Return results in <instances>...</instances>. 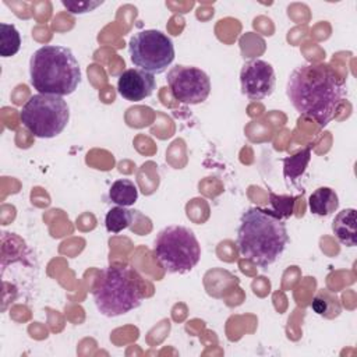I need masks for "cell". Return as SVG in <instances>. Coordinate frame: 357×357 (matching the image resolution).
I'll use <instances>...</instances> for the list:
<instances>
[{
	"mask_svg": "<svg viewBox=\"0 0 357 357\" xmlns=\"http://www.w3.org/2000/svg\"><path fill=\"white\" fill-rule=\"evenodd\" d=\"M286 95L293 107L321 127L329 124L343 100V85L331 66L303 64L287 79Z\"/></svg>",
	"mask_w": 357,
	"mask_h": 357,
	"instance_id": "cell-1",
	"label": "cell"
},
{
	"mask_svg": "<svg viewBox=\"0 0 357 357\" xmlns=\"http://www.w3.org/2000/svg\"><path fill=\"white\" fill-rule=\"evenodd\" d=\"M289 241L284 219L268 208H248L237 229L240 255L251 264L266 268L284 251Z\"/></svg>",
	"mask_w": 357,
	"mask_h": 357,
	"instance_id": "cell-2",
	"label": "cell"
},
{
	"mask_svg": "<svg viewBox=\"0 0 357 357\" xmlns=\"http://www.w3.org/2000/svg\"><path fill=\"white\" fill-rule=\"evenodd\" d=\"M29 79L39 93L66 96L78 88L81 70L70 47L45 45L31 56Z\"/></svg>",
	"mask_w": 357,
	"mask_h": 357,
	"instance_id": "cell-3",
	"label": "cell"
},
{
	"mask_svg": "<svg viewBox=\"0 0 357 357\" xmlns=\"http://www.w3.org/2000/svg\"><path fill=\"white\" fill-rule=\"evenodd\" d=\"M144 296L141 276L128 266L105 268L92 290L95 305L105 317H119L138 308Z\"/></svg>",
	"mask_w": 357,
	"mask_h": 357,
	"instance_id": "cell-4",
	"label": "cell"
},
{
	"mask_svg": "<svg viewBox=\"0 0 357 357\" xmlns=\"http://www.w3.org/2000/svg\"><path fill=\"white\" fill-rule=\"evenodd\" d=\"M153 254L169 273H185L198 264L201 245L192 230L173 225L158 233L153 241Z\"/></svg>",
	"mask_w": 357,
	"mask_h": 357,
	"instance_id": "cell-5",
	"label": "cell"
},
{
	"mask_svg": "<svg viewBox=\"0 0 357 357\" xmlns=\"http://www.w3.org/2000/svg\"><path fill=\"white\" fill-rule=\"evenodd\" d=\"M22 126L38 138L57 137L70 120V107L63 96L32 95L20 113Z\"/></svg>",
	"mask_w": 357,
	"mask_h": 357,
	"instance_id": "cell-6",
	"label": "cell"
},
{
	"mask_svg": "<svg viewBox=\"0 0 357 357\" xmlns=\"http://www.w3.org/2000/svg\"><path fill=\"white\" fill-rule=\"evenodd\" d=\"M132 64L151 74H162L174 60L173 40L158 29L135 32L128 42Z\"/></svg>",
	"mask_w": 357,
	"mask_h": 357,
	"instance_id": "cell-7",
	"label": "cell"
},
{
	"mask_svg": "<svg viewBox=\"0 0 357 357\" xmlns=\"http://www.w3.org/2000/svg\"><path fill=\"white\" fill-rule=\"evenodd\" d=\"M167 85L172 96L184 105H198L206 100L211 92L208 74L192 66H174L167 73Z\"/></svg>",
	"mask_w": 357,
	"mask_h": 357,
	"instance_id": "cell-8",
	"label": "cell"
},
{
	"mask_svg": "<svg viewBox=\"0 0 357 357\" xmlns=\"http://www.w3.org/2000/svg\"><path fill=\"white\" fill-rule=\"evenodd\" d=\"M240 82L243 93L252 99L259 100L269 96L276 84L273 67L261 59H254L243 64L240 71Z\"/></svg>",
	"mask_w": 357,
	"mask_h": 357,
	"instance_id": "cell-9",
	"label": "cell"
},
{
	"mask_svg": "<svg viewBox=\"0 0 357 357\" xmlns=\"http://www.w3.org/2000/svg\"><path fill=\"white\" fill-rule=\"evenodd\" d=\"M156 88L153 74L139 68L124 70L117 79V92L126 100L141 102L149 98Z\"/></svg>",
	"mask_w": 357,
	"mask_h": 357,
	"instance_id": "cell-10",
	"label": "cell"
},
{
	"mask_svg": "<svg viewBox=\"0 0 357 357\" xmlns=\"http://www.w3.org/2000/svg\"><path fill=\"white\" fill-rule=\"evenodd\" d=\"M332 230L336 238L347 247H356L357 244V223H356V209L346 208L337 212L332 222Z\"/></svg>",
	"mask_w": 357,
	"mask_h": 357,
	"instance_id": "cell-11",
	"label": "cell"
},
{
	"mask_svg": "<svg viewBox=\"0 0 357 357\" xmlns=\"http://www.w3.org/2000/svg\"><path fill=\"white\" fill-rule=\"evenodd\" d=\"M339 206V198L335 190L329 187H319L308 198V208L317 216H328Z\"/></svg>",
	"mask_w": 357,
	"mask_h": 357,
	"instance_id": "cell-12",
	"label": "cell"
},
{
	"mask_svg": "<svg viewBox=\"0 0 357 357\" xmlns=\"http://www.w3.org/2000/svg\"><path fill=\"white\" fill-rule=\"evenodd\" d=\"M109 198L119 206H130L138 199V188L134 181L128 178H119L112 184Z\"/></svg>",
	"mask_w": 357,
	"mask_h": 357,
	"instance_id": "cell-13",
	"label": "cell"
},
{
	"mask_svg": "<svg viewBox=\"0 0 357 357\" xmlns=\"http://www.w3.org/2000/svg\"><path fill=\"white\" fill-rule=\"evenodd\" d=\"M311 160V146L300 149L291 156L283 158V176L286 180H297L307 169Z\"/></svg>",
	"mask_w": 357,
	"mask_h": 357,
	"instance_id": "cell-14",
	"label": "cell"
},
{
	"mask_svg": "<svg viewBox=\"0 0 357 357\" xmlns=\"http://www.w3.org/2000/svg\"><path fill=\"white\" fill-rule=\"evenodd\" d=\"M311 308L317 315H321L325 318H335L340 314V303L337 297H335L332 293L324 289L319 290L312 298Z\"/></svg>",
	"mask_w": 357,
	"mask_h": 357,
	"instance_id": "cell-15",
	"label": "cell"
},
{
	"mask_svg": "<svg viewBox=\"0 0 357 357\" xmlns=\"http://www.w3.org/2000/svg\"><path fill=\"white\" fill-rule=\"evenodd\" d=\"M21 47V35L13 24H0V56L11 57Z\"/></svg>",
	"mask_w": 357,
	"mask_h": 357,
	"instance_id": "cell-16",
	"label": "cell"
},
{
	"mask_svg": "<svg viewBox=\"0 0 357 357\" xmlns=\"http://www.w3.org/2000/svg\"><path fill=\"white\" fill-rule=\"evenodd\" d=\"M134 219L132 211L127 209L126 206H114L110 208L105 216V226L109 233H120L121 230L127 229Z\"/></svg>",
	"mask_w": 357,
	"mask_h": 357,
	"instance_id": "cell-17",
	"label": "cell"
},
{
	"mask_svg": "<svg viewBox=\"0 0 357 357\" xmlns=\"http://www.w3.org/2000/svg\"><path fill=\"white\" fill-rule=\"evenodd\" d=\"M296 199H297V197L276 195L272 191H269V202H271V206H272L271 209L275 211L283 219H287L293 215Z\"/></svg>",
	"mask_w": 357,
	"mask_h": 357,
	"instance_id": "cell-18",
	"label": "cell"
},
{
	"mask_svg": "<svg viewBox=\"0 0 357 357\" xmlns=\"http://www.w3.org/2000/svg\"><path fill=\"white\" fill-rule=\"evenodd\" d=\"M63 7L70 13V14H86L89 11H93L96 7L103 4L102 0H63L61 1Z\"/></svg>",
	"mask_w": 357,
	"mask_h": 357,
	"instance_id": "cell-19",
	"label": "cell"
}]
</instances>
